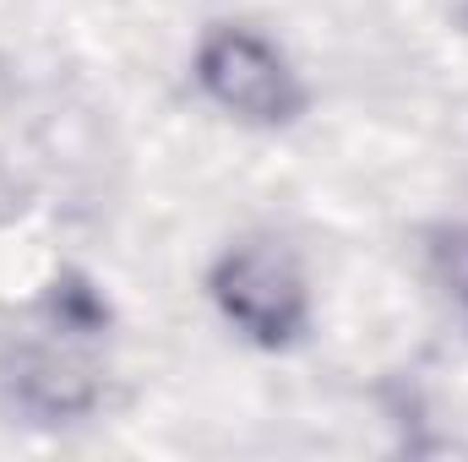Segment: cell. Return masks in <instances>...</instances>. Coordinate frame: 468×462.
I'll return each mask as SVG.
<instances>
[{
    "mask_svg": "<svg viewBox=\"0 0 468 462\" xmlns=\"http://www.w3.org/2000/svg\"><path fill=\"white\" fill-rule=\"evenodd\" d=\"M431 261H436L441 283L452 289V299L463 305V316H468V224H452V229L436 234V245H431Z\"/></svg>",
    "mask_w": 468,
    "mask_h": 462,
    "instance_id": "277c9868",
    "label": "cell"
},
{
    "mask_svg": "<svg viewBox=\"0 0 468 462\" xmlns=\"http://www.w3.org/2000/svg\"><path fill=\"white\" fill-rule=\"evenodd\" d=\"M110 305L82 272H60L0 343V392L33 425H71L104 403Z\"/></svg>",
    "mask_w": 468,
    "mask_h": 462,
    "instance_id": "6da1fadb",
    "label": "cell"
},
{
    "mask_svg": "<svg viewBox=\"0 0 468 462\" xmlns=\"http://www.w3.org/2000/svg\"><path fill=\"white\" fill-rule=\"evenodd\" d=\"M191 77H197L207 104H218L239 125H261V131L294 125L311 104L289 55L272 38H261L256 27H239V22H218V27L202 33Z\"/></svg>",
    "mask_w": 468,
    "mask_h": 462,
    "instance_id": "3957f363",
    "label": "cell"
},
{
    "mask_svg": "<svg viewBox=\"0 0 468 462\" xmlns=\"http://www.w3.org/2000/svg\"><path fill=\"white\" fill-rule=\"evenodd\" d=\"M207 294L218 316L256 348H294L311 327L305 267L278 234H245L224 245L207 272Z\"/></svg>",
    "mask_w": 468,
    "mask_h": 462,
    "instance_id": "7a4b0ae2",
    "label": "cell"
}]
</instances>
